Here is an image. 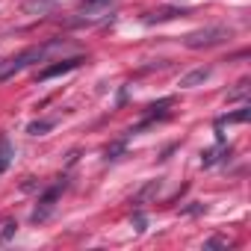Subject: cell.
<instances>
[{
  "mask_svg": "<svg viewBox=\"0 0 251 251\" xmlns=\"http://www.w3.org/2000/svg\"><path fill=\"white\" fill-rule=\"evenodd\" d=\"M59 45V39H53V42H48V45H39V48H30V50H24V53H18L15 59H9L3 68H0V83H6V80H12L15 74H21L27 65H33V62H42L53 48Z\"/></svg>",
  "mask_w": 251,
  "mask_h": 251,
  "instance_id": "cell-1",
  "label": "cell"
},
{
  "mask_svg": "<svg viewBox=\"0 0 251 251\" xmlns=\"http://www.w3.org/2000/svg\"><path fill=\"white\" fill-rule=\"evenodd\" d=\"M227 39H230V30L213 24V27H201V30L186 33V36H183V45H186L189 50H201V48H216V45H222V42H227Z\"/></svg>",
  "mask_w": 251,
  "mask_h": 251,
  "instance_id": "cell-2",
  "label": "cell"
},
{
  "mask_svg": "<svg viewBox=\"0 0 251 251\" xmlns=\"http://www.w3.org/2000/svg\"><path fill=\"white\" fill-rule=\"evenodd\" d=\"M65 186H68V180L59 177L50 189H45V192L39 195V204H36V210H33V222H36V225H42V222L50 219V213H53V207H56V201H59V195H62Z\"/></svg>",
  "mask_w": 251,
  "mask_h": 251,
  "instance_id": "cell-3",
  "label": "cell"
},
{
  "mask_svg": "<svg viewBox=\"0 0 251 251\" xmlns=\"http://www.w3.org/2000/svg\"><path fill=\"white\" fill-rule=\"evenodd\" d=\"M83 62H86L83 56H68V59H59V62H53V65L42 68V71H39V80H42V83H45V80H53V77H59V74H68V71L80 68Z\"/></svg>",
  "mask_w": 251,
  "mask_h": 251,
  "instance_id": "cell-4",
  "label": "cell"
},
{
  "mask_svg": "<svg viewBox=\"0 0 251 251\" xmlns=\"http://www.w3.org/2000/svg\"><path fill=\"white\" fill-rule=\"evenodd\" d=\"M177 15H189V12H186V9H177V6H163V9L145 15L142 21H145V24H160V21H172V18H177Z\"/></svg>",
  "mask_w": 251,
  "mask_h": 251,
  "instance_id": "cell-5",
  "label": "cell"
},
{
  "mask_svg": "<svg viewBox=\"0 0 251 251\" xmlns=\"http://www.w3.org/2000/svg\"><path fill=\"white\" fill-rule=\"evenodd\" d=\"M207 77H210V68H195V71L183 74L177 86H180V89H192V86H201V83H204Z\"/></svg>",
  "mask_w": 251,
  "mask_h": 251,
  "instance_id": "cell-6",
  "label": "cell"
},
{
  "mask_svg": "<svg viewBox=\"0 0 251 251\" xmlns=\"http://www.w3.org/2000/svg\"><path fill=\"white\" fill-rule=\"evenodd\" d=\"M12 157H15V148H12L9 136H0V175L12 166Z\"/></svg>",
  "mask_w": 251,
  "mask_h": 251,
  "instance_id": "cell-7",
  "label": "cell"
},
{
  "mask_svg": "<svg viewBox=\"0 0 251 251\" xmlns=\"http://www.w3.org/2000/svg\"><path fill=\"white\" fill-rule=\"evenodd\" d=\"M248 118H251V109H248V106H242V109H236V112L222 115V118L216 121V127H225V124H242V121H248Z\"/></svg>",
  "mask_w": 251,
  "mask_h": 251,
  "instance_id": "cell-8",
  "label": "cell"
},
{
  "mask_svg": "<svg viewBox=\"0 0 251 251\" xmlns=\"http://www.w3.org/2000/svg\"><path fill=\"white\" fill-rule=\"evenodd\" d=\"M56 127V118H42V121H33L30 127H27V133L30 136H45L48 130H53Z\"/></svg>",
  "mask_w": 251,
  "mask_h": 251,
  "instance_id": "cell-9",
  "label": "cell"
},
{
  "mask_svg": "<svg viewBox=\"0 0 251 251\" xmlns=\"http://www.w3.org/2000/svg\"><path fill=\"white\" fill-rule=\"evenodd\" d=\"M24 9L27 12H45V9H53V0H30Z\"/></svg>",
  "mask_w": 251,
  "mask_h": 251,
  "instance_id": "cell-10",
  "label": "cell"
},
{
  "mask_svg": "<svg viewBox=\"0 0 251 251\" xmlns=\"http://www.w3.org/2000/svg\"><path fill=\"white\" fill-rule=\"evenodd\" d=\"M245 92H248V80H242V83H236V89L227 95V100H239V98H245Z\"/></svg>",
  "mask_w": 251,
  "mask_h": 251,
  "instance_id": "cell-11",
  "label": "cell"
},
{
  "mask_svg": "<svg viewBox=\"0 0 251 251\" xmlns=\"http://www.w3.org/2000/svg\"><path fill=\"white\" fill-rule=\"evenodd\" d=\"M15 227H18L15 222H6V225H3V233H0V242H9V239L15 236Z\"/></svg>",
  "mask_w": 251,
  "mask_h": 251,
  "instance_id": "cell-12",
  "label": "cell"
},
{
  "mask_svg": "<svg viewBox=\"0 0 251 251\" xmlns=\"http://www.w3.org/2000/svg\"><path fill=\"white\" fill-rule=\"evenodd\" d=\"M204 248H227V239L213 236V239H207V242H204Z\"/></svg>",
  "mask_w": 251,
  "mask_h": 251,
  "instance_id": "cell-13",
  "label": "cell"
},
{
  "mask_svg": "<svg viewBox=\"0 0 251 251\" xmlns=\"http://www.w3.org/2000/svg\"><path fill=\"white\" fill-rule=\"evenodd\" d=\"M124 151V142H115L112 148H106V160H115V154H121Z\"/></svg>",
  "mask_w": 251,
  "mask_h": 251,
  "instance_id": "cell-14",
  "label": "cell"
}]
</instances>
